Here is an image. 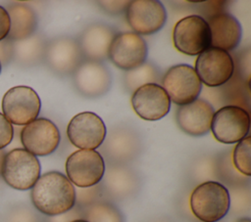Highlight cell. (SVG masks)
I'll use <instances>...</instances> for the list:
<instances>
[{
	"instance_id": "obj_36",
	"label": "cell",
	"mask_w": 251,
	"mask_h": 222,
	"mask_svg": "<svg viewBox=\"0 0 251 222\" xmlns=\"http://www.w3.org/2000/svg\"><path fill=\"white\" fill-rule=\"evenodd\" d=\"M71 222H88V221H86V220H84V219H82V218H79V219L73 220V221H71Z\"/></svg>"
},
{
	"instance_id": "obj_29",
	"label": "cell",
	"mask_w": 251,
	"mask_h": 222,
	"mask_svg": "<svg viewBox=\"0 0 251 222\" xmlns=\"http://www.w3.org/2000/svg\"><path fill=\"white\" fill-rule=\"evenodd\" d=\"M14 138L13 124L0 112V150L6 148Z\"/></svg>"
},
{
	"instance_id": "obj_16",
	"label": "cell",
	"mask_w": 251,
	"mask_h": 222,
	"mask_svg": "<svg viewBox=\"0 0 251 222\" xmlns=\"http://www.w3.org/2000/svg\"><path fill=\"white\" fill-rule=\"evenodd\" d=\"M72 75L75 89L86 98H99L111 88V72L102 62L83 60Z\"/></svg>"
},
{
	"instance_id": "obj_37",
	"label": "cell",
	"mask_w": 251,
	"mask_h": 222,
	"mask_svg": "<svg viewBox=\"0 0 251 222\" xmlns=\"http://www.w3.org/2000/svg\"><path fill=\"white\" fill-rule=\"evenodd\" d=\"M151 222H170V221H167L165 219H157V220H154V221H151Z\"/></svg>"
},
{
	"instance_id": "obj_1",
	"label": "cell",
	"mask_w": 251,
	"mask_h": 222,
	"mask_svg": "<svg viewBox=\"0 0 251 222\" xmlns=\"http://www.w3.org/2000/svg\"><path fill=\"white\" fill-rule=\"evenodd\" d=\"M30 200L40 213L56 216L75 206V189L66 175L59 171H49L40 175L31 188Z\"/></svg>"
},
{
	"instance_id": "obj_12",
	"label": "cell",
	"mask_w": 251,
	"mask_h": 222,
	"mask_svg": "<svg viewBox=\"0 0 251 222\" xmlns=\"http://www.w3.org/2000/svg\"><path fill=\"white\" fill-rule=\"evenodd\" d=\"M107 134L102 118L92 111L75 114L69 122L67 135L71 143L80 150L99 148Z\"/></svg>"
},
{
	"instance_id": "obj_19",
	"label": "cell",
	"mask_w": 251,
	"mask_h": 222,
	"mask_svg": "<svg viewBox=\"0 0 251 222\" xmlns=\"http://www.w3.org/2000/svg\"><path fill=\"white\" fill-rule=\"evenodd\" d=\"M116 34L115 29L105 23L95 22L86 26L76 40L83 58L96 62L106 60Z\"/></svg>"
},
{
	"instance_id": "obj_8",
	"label": "cell",
	"mask_w": 251,
	"mask_h": 222,
	"mask_svg": "<svg viewBox=\"0 0 251 222\" xmlns=\"http://www.w3.org/2000/svg\"><path fill=\"white\" fill-rule=\"evenodd\" d=\"M249 128V112L241 107L228 105L214 113L210 130L217 141L234 144L248 136Z\"/></svg>"
},
{
	"instance_id": "obj_30",
	"label": "cell",
	"mask_w": 251,
	"mask_h": 222,
	"mask_svg": "<svg viewBox=\"0 0 251 222\" xmlns=\"http://www.w3.org/2000/svg\"><path fill=\"white\" fill-rule=\"evenodd\" d=\"M100 7L110 15H120L125 13L129 1H99Z\"/></svg>"
},
{
	"instance_id": "obj_33",
	"label": "cell",
	"mask_w": 251,
	"mask_h": 222,
	"mask_svg": "<svg viewBox=\"0 0 251 222\" xmlns=\"http://www.w3.org/2000/svg\"><path fill=\"white\" fill-rule=\"evenodd\" d=\"M10 30V18L6 9L0 5V41L4 40Z\"/></svg>"
},
{
	"instance_id": "obj_17",
	"label": "cell",
	"mask_w": 251,
	"mask_h": 222,
	"mask_svg": "<svg viewBox=\"0 0 251 222\" xmlns=\"http://www.w3.org/2000/svg\"><path fill=\"white\" fill-rule=\"evenodd\" d=\"M131 106L139 117L155 121L168 114L171 109V100L161 85L148 83L132 93Z\"/></svg>"
},
{
	"instance_id": "obj_32",
	"label": "cell",
	"mask_w": 251,
	"mask_h": 222,
	"mask_svg": "<svg viewBox=\"0 0 251 222\" xmlns=\"http://www.w3.org/2000/svg\"><path fill=\"white\" fill-rule=\"evenodd\" d=\"M81 218V211L80 208L77 206H74L71 210L60 214L56 216H48V218L45 220L46 222H71L75 219Z\"/></svg>"
},
{
	"instance_id": "obj_10",
	"label": "cell",
	"mask_w": 251,
	"mask_h": 222,
	"mask_svg": "<svg viewBox=\"0 0 251 222\" xmlns=\"http://www.w3.org/2000/svg\"><path fill=\"white\" fill-rule=\"evenodd\" d=\"M125 13L127 23L140 36L156 33L167 22L165 6L157 0L129 1Z\"/></svg>"
},
{
	"instance_id": "obj_18",
	"label": "cell",
	"mask_w": 251,
	"mask_h": 222,
	"mask_svg": "<svg viewBox=\"0 0 251 222\" xmlns=\"http://www.w3.org/2000/svg\"><path fill=\"white\" fill-rule=\"evenodd\" d=\"M214 113V108L208 101L196 99L189 104L179 106L176 118L178 127L184 133L199 137L210 131Z\"/></svg>"
},
{
	"instance_id": "obj_15",
	"label": "cell",
	"mask_w": 251,
	"mask_h": 222,
	"mask_svg": "<svg viewBox=\"0 0 251 222\" xmlns=\"http://www.w3.org/2000/svg\"><path fill=\"white\" fill-rule=\"evenodd\" d=\"M60 131L50 119L40 117L25 125L21 131L24 149L32 155L44 156L56 151L60 143Z\"/></svg>"
},
{
	"instance_id": "obj_11",
	"label": "cell",
	"mask_w": 251,
	"mask_h": 222,
	"mask_svg": "<svg viewBox=\"0 0 251 222\" xmlns=\"http://www.w3.org/2000/svg\"><path fill=\"white\" fill-rule=\"evenodd\" d=\"M43 61L54 73L67 76L74 73L83 61V56L76 39L59 36L46 43Z\"/></svg>"
},
{
	"instance_id": "obj_9",
	"label": "cell",
	"mask_w": 251,
	"mask_h": 222,
	"mask_svg": "<svg viewBox=\"0 0 251 222\" xmlns=\"http://www.w3.org/2000/svg\"><path fill=\"white\" fill-rule=\"evenodd\" d=\"M194 69L202 83L218 87L231 78L234 63L228 52L211 46L198 55Z\"/></svg>"
},
{
	"instance_id": "obj_38",
	"label": "cell",
	"mask_w": 251,
	"mask_h": 222,
	"mask_svg": "<svg viewBox=\"0 0 251 222\" xmlns=\"http://www.w3.org/2000/svg\"><path fill=\"white\" fill-rule=\"evenodd\" d=\"M1 68H2V67H1V64H0V72H1Z\"/></svg>"
},
{
	"instance_id": "obj_28",
	"label": "cell",
	"mask_w": 251,
	"mask_h": 222,
	"mask_svg": "<svg viewBox=\"0 0 251 222\" xmlns=\"http://www.w3.org/2000/svg\"><path fill=\"white\" fill-rule=\"evenodd\" d=\"M103 192L101 185L97 184L88 188H79L75 191V206L78 208L85 207L97 200H100Z\"/></svg>"
},
{
	"instance_id": "obj_31",
	"label": "cell",
	"mask_w": 251,
	"mask_h": 222,
	"mask_svg": "<svg viewBox=\"0 0 251 222\" xmlns=\"http://www.w3.org/2000/svg\"><path fill=\"white\" fill-rule=\"evenodd\" d=\"M13 60V41L7 37L0 41V64L6 67Z\"/></svg>"
},
{
	"instance_id": "obj_22",
	"label": "cell",
	"mask_w": 251,
	"mask_h": 222,
	"mask_svg": "<svg viewBox=\"0 0 251 222\" xmlns=\"http://www.w3.org/2000/svg\"><path fill=\"white\" fill-rule=\"evenodd\" d=\"M5 9L10 18L8 39L12 41L23 40L35 33L37 16L30 6L21 2H13Z\"/></svg>"
},
{
	"instance_id": "obj_6",
	"label": "cell",
	"mask_w": 251,
	"mask_h": 222,
	"mask_svg": "<svg viewBox=\"0 0 251 222\" xmlns=\"http://www.w3.org/2000/svg\"><path fill=\"white\" fill-rule=\"evenodd\" d=\"M40 109V98L35 90L29 86L12 87L2 99L3 114L12 124H28L37 118Z\"/></svg>"
},
{
	"instance_id": "obj_21",
	"label": "cell",
	"mask_w": 251,
	"mask_h": 222,
	"mask_svg": "<svg viewBox=\"0 0 251 222\" xmlns=\"http://www.w3.org/2000/svg\"><path fill=\"white\" fill-rule=\"evenodd\" d=\"M211 31V46L224 51L235 49L242 36V28L238 20L229 13L219 12L207 21Z\"/></svg>"
},
{
	"instance_id": "obj_34",
	"label": "cell",
	"mask_w": 251,
	"mask_h": 222,
	"mask_svg": "<svg viewBox=\"0 0 251 222\" xmlns=\"http://www.w3.org/2000/svg\"><path fill=\"white\" fill-rule=\"evenodd\" d=\"M5 155H6V153L4 152V150H0V176H1V171H2V166H3V161H4Z\"/></svg>"
},
{
	"instance_id": "obj_7",
	"label": "cell",
	"mask_w": 251,
	"mask_h": 222,
	"mask_svg": "<svg viewBox=\"0 0 251 222\" xmlns=\"http://www.w3.org/2000/svg\"><path fill=\"white\" fill-rule=\"evenodd\" d=\"M162 87L167 92L171 102L183 106L198 99L202 89L194 67L186 64L171 67L164 74Z\"/></svg>"
},
{
	"instance_id": "obj_27",
	"label": "cell",
	"mask_w": 251,
	"mask_h": 222,
	"mask_svg": "<svg viewBox=\"0 0 251 222\" xmlns=\"http://www.w3.org/2000/svg\"><path fill=\"white\" fill-rule=\"evenodd\" d=\"M2 222H42V219L28 205L16 204L5 212Z\"/></svg>"
},
{
	"instance_id": "obj_26",
	"label": "cell",
	"mask_w": 251,
	"mask_h": 222,
	"mask_svg": "<svg viewBox=\"0 0 251 222\" xmlns=\"http://www.w3.org/2000/svg\"><path fill=\"white\" fill-rule=\"evenodd\" d=\"M251 137L246 136L239 141L232 153V162L237 171L246 177L251 175Z\"/></svg>"
},
{
	"instance_id": "obj_4",
	"label": "cell",
	"mask_w": 251,
	"mask_h": 222,
	"mask_svg": "<svg viewBox=\"0 0 251 222\" xmlns=\"http://www.w3.org/2000/svg\"><path fill=\"white\" fill-rule=\"evenodd\" d=\"M176 49L185 55L196 56L211 47V31L207 21L198 15L179 20L173 31Z\"/></svg>"
},
{
	"instance_id": "obj_13",
	"label": "cell",
	"mask_w": 251,
	"mask_h": 222,
	"mask_svg": "<svg viewBox=\"0 0 251 222\" xmlns=\"http://www.w3.org/2000/svg\"><path fill=\"white\" fill-rule=\"evenodd\" d=\"M148 55V47L142 36L134 32H121L114 37L108 58L119 68L130 70L143 65Z\"/></svg>"
},
{
	"instance_id": "obj_14",
	"label": "cell",
	"mask_w": 251,
	"mask_h": 222,
	"mask_svg": "<svg viewBox=\"0 0 251 222\" xmlns=\"http://www.w3.org/2000/svg\"><path fill=\"white\" fill-rule=\"evenodd\" d=\"M101 151L109 164H126L139 155L141 141L133 129L117 126L105 137Z\"/></svg>"
},
{
	"instance_id": "obj_23",
	"label": "cell",
	"mask_w": 251,
	"mask_h": 222,
	"mask_svg": "<svg viewBox=\"0 0 251 222\" xmlns=\"http://www.w3.org/2000/svg\"><path fill=\"white\" fill-rule=\"evenodd\" d=\"M47 41L40 34L18 41H13V60L24 67H30L43 61Z\"/></svg>"
},
{
	"instance_id": "obj_2",
	"label": "cell",
	"mask_w": 251,
	"mask_h": 222,
	"mask_svg": "<svg viewBox=\"0 0 251 222\" xmlns=\"http://www.w3.org/2000/svg\"><path fill=\"white\" fill-rule=\"evenodd\" d=\"M229 207V192L220 182H203L191 193V211L194 216L202 222L220 221L227 214Z\"/></svg>"
},
{
	"instance_id": "obj_35",
	"label": "cell",
	"mask_w": 251,
	"mask_h": 222,
	"mask_svg": "<svg viewBox=\"0 0 251 222\" xmlns=\"http://www.w3.org/2000/svg\"><path fill=\"white\" fill-rule=\"evenodd\" d=\"M236 222H251V220H250V218L244 217V218H241V219H239V220H238V221H236Z\"/></svg>"
},
{
	"instance_id": "obj_20",
	"label": "cell",
	"mask_w": 251,
	"mask_h": 222,
	"mask_svg": "<svg viewBox=\"0 0 251 222\" xmlns=\"http://www.w3.org/2000/svg\"><path fill=\"white\" fill-rule=\"evenodd\" d=\"M137 174L126 164H109L102 178V192L110 198L124 200L133 196L139 189Z\"/></svg>"
},
{
	"instance_id": "obj_24",
	"label": "cell",
	"mask_w": 251,
	"mask_h": 222,
	"mask_svg": "<svg viewBox=\"0 0 251 222\" xmlns=\"http://www.w3.org/2000/svg\"><path fill=\"white\" fill-rule=\"evenodd\" d=\"M81 218L88 222H125L120 209L107 200H97L80 208Z\"/></svg>"
},
{
	"instance_id": "obj_3",
	"label": "cell",
	"mask_w": 251,
	"mask_h": 222,
	"mask_svg": "<svg viewBox=\"0 0 251 222\" xmlns=\"http://www.w3.org/2000/svg\"><path fill=\"white\" fill-rule=\"evenodd\" d=\"M38 158L25 149L17 148L6 153L1 176L11 188L26 191L33 187L40 177Z\"/></svg>"
},
{
	"instance_id": "obj_5",
	"label": "cell",
	"mask_w": 251,
	"mask_h": 222,
	"mask_svg": "<svg viewBox=\"0 0 251 222\" xmlns=\"http://www.w3.org/2000/svg\"><path fill=\"white\" fill-rule=\"evenodd\" d=\"M105 160L95 150H77L66 160V173L73 185L88 188L99 184L105 172Z\"/></svg>"
},
{
	"instance_id": "obj_25",
	"label": "cell",
	"mask_w": 251,
	"mask_h": 222,
	"mask_svg": "<svg viewBox=\"0 0 251 222\" xmlns=\"http://www.w3.org/2000/svg\"><path fill=\"white\" fill-rule=\"evenodd\" d=\"M158 79V71L151 63H144L136 68L126 70L124 77L125 86L130 92H134L145 84L157 83Z\"/></svg>"
}]
</instances>
